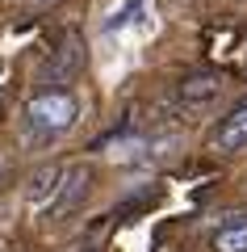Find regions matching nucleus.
<instances>
[{"label": "nucleus", "mask_w": 247, "mask_h": 252, "mask_svg": "<svg viewBox=\"0 0 247 252\" xmlns=\"http://www.w3.org/2000/svg\"><path fill=\"white\" fill-rule=\"evenodd\" d=\"M92 193V168L88 164H76V168H67L63 172V185H59V193H55V202H51V219H67V215H76L80 206H84V198Z\"/></svg>", "instance_id": "obj_3"}, {"label": "nucleus", "mask_w": 247, "mask_h": 252, "mask_svg": "<svg viewBox=\"0 0 247 252\" xmlns=\"http://www.w3.org/2000/svg\"><path fill=\"white\" fill-rule=\"evenodd\" d=\"M210 147L218 156H235V152H247V101H239L210 135Z\"/></svg>", "instance_id": "obj_4"}, {"label": "nucleus", "mask_w": 247, "mask_h": 252, "mask_svg": "<svg viewBox=\"0 0 247 252\" xmlns=\"http://www.w3.org/2000/svg\"><path fill=\"white\" fill-rule=\"evenodd\" d=\"M80 118V105L67 89H38L34 97L26 101V122L29 130H38L42 139H55V135H67Z\"/></svg>", "instance_id": "obj_1"}, {"label": "nucleus", "mask_w": 247, "mask_h": 252, "mask_svg": "<svg viewBox=\"0 0 247 252\" xmlns=\"http://www.w3.org/2000/svg\"><path fill=\"white\" fill-rule=\"evenodd\" d=\"M138 17H142V0H126L122 9H117L113 17L105 21V30H109V34H113V30H122V26H130V21H138Z\"/></svg>", "instance_id": "obj_8"}, {"label": "nucleus", "mask_w": 247, "mask_h": 252, "mask_svg": "<svg viewBox=\"0 0 247 252\" xmlns=\"http://www.w3.org/2000/svg\"><path fill=\"white\" fill-rule=\"evenodd\" d=\"M0 252H4V244H0Z\"/></svg>", "instance_id": "obj_9"}, {"label": "nucleus", "mask_w": 247, "mask_h": 252, "mask_svg": "<svg viewBox=\"0 0 247 252\" xmlns=\"http://www.w3.org/2000/svg\"><path fill=\"white\" fill-rule=\"evenodd\" d=\"M80 72H84V42H80V34H63L59 42H55L51 59L42 63V80H51V84H71Z\"/></svg>", "instance_id": "obj_2"}, {"label": "nucleus", "mask_w": 247, "mask_h": 252, "mask_svg": "<svg viewBox=\"0 0 247 252\" xmlns=\"http://www.w3.org/2000/svg\"><path fill=\"white\" fill-rule=\"evenodd\" d=\"M63 172H67V168L51 164V168H42L34 181H29V193H26L29 210H46V206L55 202V193H59V185H63Z\"/></svg>", "instance_id": "obj_6"}, {"label": "nucleus", "mask_w": 247, "mask_h": 252, "mask_svg": "<svg viewBox=\"0 0 247 252\" xmlns=\"http://www.w3.org/2000/svg\"><path fill=\"white\" fill-rule=\"evenodd\" d=\"M222 89H226V84H222V76H218V72H193V76H185V80H180L176 97L185 101L189 109H205L210 101H218V97H222Z\"/></svg>", "instance_id": "obj_5"}, {"label": "nucleus", "mask_w": 247, "mask_h": 252, "mask_svg": "<svg viewBox=\"0 0 247 252\" xmlns=\"http://www.w3.org/2000/svg\"><path fill=\"white\" fill-rule=\"evenodd\" d=\"M210 248L214 252H247V219L235 215V223H226L222 231H214Z\"/></svg>", "instance_id": "obj_7"}]
</instances>
